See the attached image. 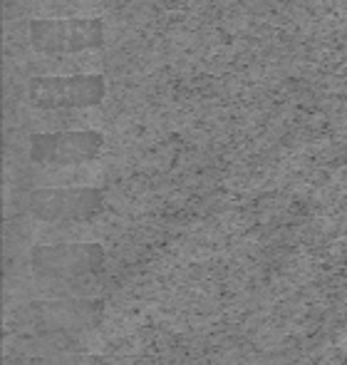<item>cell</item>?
<instances>
[{"instance_id":"obj_1","label":"cell","mask_w":347,"mask_h":365,"mask_svg":"<svg viewBox=\"0 0 347 365\" xmlns=\"http://www.w3.org/2000/svg\"><path fill=\"white\" fill-rule=\"evenodd\" d=\"M107 80L100 73L33 75L28 80V102L43 112H75L102 105Z\"/></svg>"},{"instance_id":"obj_2","label":"cell","mask_w":347,"mask_h":365,"mask_svg":"<svg viewBox=\"0 0 347 365\" xmlns=\"http://www.w3.org/2000/svg\"><path fill=\"white\" fill-rule=\"evenodd\" d=\"M105 249L92 241H60V244H38L30 251V269L43 281L75 284L102 274Z\"/></svg>"},{"instance_id":"obj_3","label":"cell","mask_w":347,"mask_h":365,"mask_svg":"<svg viewBox=\"0 0 347 365\" xmlns=\"http://www.w3.org/2000/svg\"><path fill=\"white\" fill-rule=\"evenodd\" d=\"M28 38L35 53L63 58L100 50L107 38V25L102 18H38L30 20Z\"/></svg>"},{"instance_id":"obj_4","label":"cell","mask_w":347,"mask_h":365,"mask_svg":"<svg viewBox=\"0 0 347 365\" xmlns=\"http://www.w3.org/2000/svg\"><path fill=\"white\" fill-rule=\"evenodd\" d=\"M25 209L45 224L75 226L100 217L105 209V192L97 187H40L28 192Z\"/></svg>"},{"instance_id":"obj_5","label":"cell","mask_w":347,"mask_h":365,"mask_svg":"<svg viewBox=\"0 0 347 365\" xmlns=\"http://www.w3.org/2000/svg\"><path fill=\"white\" fill-rule=\"evenodd\" d=\"M105 149V135L97 130L35 132L30 137L28 157L45 169H80L97 162Z\"/></svg>"},{"instance_id":"obj_6","label":"cell","mask_w":347,"mask_h":365,"mask_svg":"<svg viewBox=\"0 0 347 365\" xmlns=\"http://www.w3.org/2000/svg\"><path fill=\"white\" fill-rule=\"evenodd\" d=\"M105 303L95 298H45L25 306L23 318L40 336H75L100 326Z\"/></svg>"},{"instance_id":"obj_7","label":"cell","mask_w":347,"mask_h":365,"mask_svg":"<svg viewBox=\"0 0 347 365\" xmlns=\"http://www.w3.org/2000/svg\"><path fill=\"white\" fill-rule=\"evenodd\" d=\"M30 365H102V363L95 356H90V353L65 351V353H55V356L33 358Z\"/></svg>"}]
</instances>
